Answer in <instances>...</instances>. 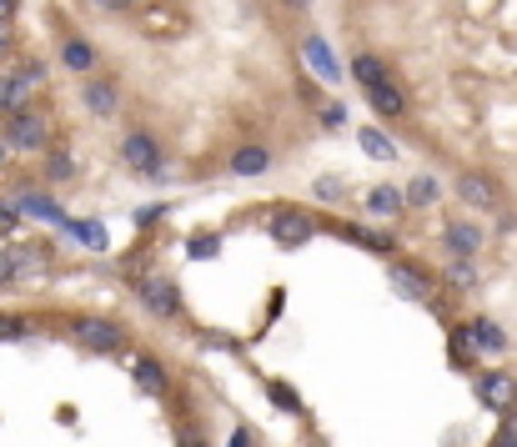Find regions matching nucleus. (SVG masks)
<instances>
[{
    "instance_id": "1",
    "label": "nucleus",
    "mask_w": 517,
    "mask_h": 447,
    "mask_svg": "<svg viewBox=\"0 0 517 447\" xmlns=\"http://www.w3.org/2000/svg\"><path fill=\"white\" fill-rule=\"evenodd\" d=\"M45 136H51V116H45V111H21V116H11V126H5V141H11L15 151H35V146H45Z\"/></svg>"
},
{
    "instance_id": "2",
    "label": "nucleus",
    "mask_w": 517,
    "mask_h": 447,
    "mask_svg": "<svg viewBox=\"0 0 517 447\" xmlns=\"http://www.w3.org/2000/svg\"><path fill=\"white\" fill-rule=\"evenodd\" d=\"M41 76H45L41 66H25V71H15V76H5V81H0V111H11V116L31 111L25 101H31V91L41 86Z\"/></svg>"
},
{
    "instance_id": "3",
    "label": "nucleus",
    "mask_w": 517,
    "mask_h": 447,
    "mask_svg": "<svg viewBox=\"0 0 517 447\" xmlns=\"http://www.w3.org/2000/svg\"><path fill=\"white\" fill-rule=\"evenodd\" d=\"M477 403L493 407V413H512L517 407V377H507V372H483V377H477Z\"/></svg>"
},
{
    "instance_id": "4",
    "label": "nucleus",
    "mask_w": 517,
    "mask_h": 447,
    "mask_svg": "<svg viewBox=\"0 0 517 447\" xmlns=\"http://www.w3.org/2000/svg\"><path fill=\"white\" fill-rule=\"evenodd\" d=\"M76 337L86 342L91 352H116L126 332H121L116 322H111V316H81V322H76Z\"/></svg>"
},
{
    "instance_id": "5",
    "label": "nucleus",
    "mask_w": 517,
    "mask_h": 447,
    "mask_svg": "<svg viewBox=\"0 0 517 447\" xmlns=\"http://www.w3.org/2000/svg\"><path fill=\"white\" fill-rule=\"evenodd\" d=\"M271 237H277L281 247H302V241L317 237V221L307 217V211H277V217H271Z\"/></svg>"
},
{
    "instance_id": "6",
    "label": "nucleus",
    "mask_w": 517,
    "mask_h": 447,
    "mask_svg": "<svg viewBox=\"0 0 517 447\" xmlns=\"http://www.w3.org/2000/svg\"><path fill=\"white\" fill-rule=\"evenodd\" d=\"M121 156H126L136 171H146V176H161V151H156V141L146 131H131L126 141H121Z\"/></svg>"
},
{
    "instance_id": "7",
    "label": "nucleus",
    "mask_w": 517,
    "mask_h": 447,
    "mask_svg": "<svg viewBox=\"0 0 517 447\" xmlns=\"http://www.w3.org/2000/svg\"><path fill=\"white\" fill-rule=\"evenodd\" d=\"M457 197H463L473 211H493L497 207V186H493V176L467 171V176H457Z\"/></svg>"
},
{
    "instance_id": "8",
    "label": "nucleus",
    "mask_w": 517,
    "mask_h": 447,
    "mask_svg": "<svg viewBox=\"0 0 517 447\" xmlns=\"http://www.w3.org/2000/svg\"><path fill=\"white\" fill-rule=\"evenodd\" d=\"M141 302L151 306L156 316H176V312H181V292H176L166 277H146V282H141Z\"/></svg>"
},
{
    "instance_id": "9",
    "label": "nucleus",
    "mask_w": 517,
    "mask_h": 447,
    "mask_svg": "<svg viewBox=\"0 0 517 447\" xmlns=\"http://www.w3.org/2000/svg\"><path fill=\"white\" fill-rule=\"evenodd\" d=\"M141 31L156 35V41H166V35H181V31H186V11H176V5H146V15H141Z\"/></svg>"
},
{
    "instance_id": "10",
    "label": "nucleus",
    "mask_w": 517,
    "mask_h": 447,
    "mask_svg": "<svg viewBox=\"0 0 517 447\" xmlns=\"http://www.w3.org/2000/svg\"><path fill=\"white\" fill-rule=\"evenodd\" d=\"M302 55H307V66H312L317 76L327 81V86H337V81H342V66H337L332 45H327L322 35H307V41H302Z\"/></svg>"
},
{
    "instance_id": "11",
    "label": "nucleus",
    "mask_w": 517,
    "mask_h": 447,
    "mask_svg": "<svg viewBox=\"0 0 517 447\" xmlns=\"http://www.w3.org/2000/svg\"><path fill=\"white\" fill-rule=\"evenodd\" d=\"M387 282H392V292H397V296H412V302H432V282H427L422 272H412V267H392Z\"/></svg>"
},
{
    "instance_id": "12",
    "label": "nucleus",
    "mask_w": 517,
    "mask_h": 447,
    "mask_svg": "<svg viewBox=\"0 0 517 447\" xmlns=\"http://www.w3.org/2000/svg\"><path fill=\"white\" fill-rule=\"evenodd\" d=\"M366 106L382 111V116H407V96H402L397 81H382V86L366 91Z\"/></svg>"
},
{
    "instance_id": "13",
    "label": "nucleus",
    "mask_w": 517,
    "mask_h": 447,
    "mask_svg": "<svg viewBox=\"0 0 517 447\" xmlns=\"http://www.w3.org/2000/svg\"><path fill=\"white\" fill-rule=\"evenodd\" d=\"M116 96L121 91L111 86V81H86V91H81V101H86L91 116H111V111H116Z\"/></svg>"
},
{
    "instance_id": "14",
    "label": "nucleus",
    "mask_w": 517,
    "mask_h": 447,
    "mask_svg": "<svg viewBox=\"0 0 517 447\" xmlns=\"http://www.w3.org/2000/svg\"><path fill=\"white\" fill-rule=\"evenodd\" d=\"M352 76L362 81V91H372V86H382V81H392L387 76V61H382V55H372V51H362L352 61Z\"/></svg>"
},
{
    "instance_id": "15",
    "label": "nucleus",
    "mask_w": 517,
    "mask_h": 447,
    "mask_svg": "<svg viewBox=\"0 0 517 447\" xmlns=\"http://www.w3.org/2000/svg\"><path fill=\"white\" fill-rule=\"evenodd\" d=\"M61 61H65L71 71H81V76H91L101 55H96V45H91V41H65V45H61Z\"/></svg>"
},
{
    "instance_id": "16",
    "label": "nucleus",
    "mask_w": 517,
    "mask_h": 447,
    "mask_svg": "<svg viewBox=\"0 0 517 447\" xmlns=\"http://www.w3.org/2000/svg\"><path fill=\"white\" fill-rule=\"evenodd\" d=\"M131 372H136L141 377V387H146V393H166V372H161V362L156 357H141V352H131Z\"/></svg>"
},
{
    "instance_id": "17",
    "label": "nucleus",
    "mask_w": 517,
    "mask_h": 447,
    "mask_svg": "<svg viewBox=\"0 0 517 447\" xmlns=\"http://www.w3.org/2000/svg\"><path fill=\"white\" fill-rule=\"evenodd\" d=\"M267 166H271L267 146H241V151L231 156V176H261Z\"/></svg>"
},
{
    "instance_id": "18",
    "label": "nucleus",
    "mask_w": 517,
    "mask_h": 447,
    "mask_svg": "<svg viewBox=\"0 0 517 447\" xmlns=\"http://www.w3.org/2000/svg\"><path fill=\"white\" fill-rule=\"evenodd\" d=\"M467 332H473L477 352H502V347H507V332L497 327V322H487V316H477V322H467Z\"/></svg>"
},
{
    "instance_id": "19",
    "label": "nucleus",
    "mask_w": 517,
    "mask_h": 447,
    "mask_svg": "<svg viewBox=\"0 0 517 447\" xmlns=\"http://www.w3.org/2000/svg\"><path fill=\"white\" fill-rule=\"evenodd\" d=\"M447 247H453V257H473L477 247H483V231L477 227H467V221H457V227H447Z\"/></svg>"
},
{
    "instance_id": "20",
    "label": "nucleus",
    "mask_w": 517,
    "mask_h": 447,
    "mask_svg": "<svg viewBox=\"0 0 517 447\" xmlns=\"http://www.w3.org/2000/svg\"><path fill=\"white\" fill-rule=\"evenodd\" d=\"M356 141H362V151H366V156H377V161H397V146H392L387 136L377 131V126H366V131L356 136Z\"/></svg>"
},
{
    "instance_id": "21",
    "label": "nucleus",
    "mask_w": 517,
    "mask_h": 447,
    "mask_svg": "<svg viewBox=\"0 0 517 447\" xmlns=\"http://www.w3.org/2000/svg\"><path fill=\"white\" fill-rule=\"evenodd\" d=\"M15 207L31 211V217H41V221H61V207H55V201H45V197H35V191H21V197H15Z\"/></svg>"
},
{
    "instance_id": "22",
    "label": "nucleus",
    "mask_w": 517,
    "mask_h": 447,
    "mask_svg": "<svg viewBox=\"0 0 517 447\" xmlns=\"http://www.w3.org/2000/svg\"><path fill=\"white\" fill-rule=\"evenodd\" d=\"M366 207L377 211V217H392V211H402V197L387 191V186H377V191H366Z\"/></svg>"
},
{
    "instance_id": "23",
    "label": "nucleus",
    "mask_w": 517,
    "mask_h": 447,
    "mask_svg": "<svg viewBox=\"0 0 517 447\" xmlns=\"http://www.w3.org/2000/svg\"><path fill=\"white\" fill-rule=\"evenodd\" d=\"M447 282H453V287H463V292H473V287H477V272H473V262H463V257H453V262H447Z\"/></svg>"
},
{
    "instance_id": "24",
    "label": "nucleus",
    "mask_w": 517,
    "mask_h": 447,
    "mask_svg": "<svg viewBox=\"0 0 517 447\" xmlns=\"http://www.w3.org/2000/svg\"><path fill=\"white\" fill-rule=\"evenodd\" d=\"M447 347H453V362H463V367H467V362L477 357V342H473V332H467V327H457Z\"/></svg>"
},
{
    "instance_id": "25",
    "label": "nucleus",
    "mask_w": 517,
    "mask_h": 447,
    "mask_svg": "<svg viewBox=\"0 0 517 447\" xmlns=\"http://www.w3.org/2000/svg\"><path fill=\"white\" fill-rule=\"evenodd\" d=\"M432 197H437V181H432V176H417V181L407 186V201H412V207H427Z\"/></svg>"
},
{
    "instance_id": "26",
    "label": "nucleus",
    "mask_w": 517,
    "mask_h": 447,
    "mask_svg": "<svg viewBox=\"0 0 517 447\" xmlns=\"http://www.w3.org/2000/svg\"><path fill=\"white\" fill-rule=\"evenodd\" d=\"M346 237L356 241V247H372V251H392V237H382V231H346Z\"/></svg>"
},
{
    "instance_id": "27",
    "label": "nucleus",
    "mask_w": 517,
    "mask_h": 447,
    "mask_svg": "<svg viewBox=\"0 0 517 447\" xmlns=\"http://www.w3.org/2000/svg\"><path fill=\"white\" fill-rule=\"evenodd\" d=\"M76 237L86 241V247H106V227H101V221H81Z\"/></svg>"
},
{
    "instance_id": "28",
    "label": "nucleus",
    "mask_w": 517,
    "mask_h": 447,
    "mask_svg": "<svg viewBox=\"0 0 517 447\" xmlns=\"http://www.w3.org/2000/svg\"><path fill=\"white\" fill-rule=\"evenodd\" d=\"M15 227H21V207H15V201H0V237H11Z\"/></svg>"
},
{
    "instance_id": "29",
    "label": "nucleus",
    "mask_w": 517,
    "mask_h": 447,
    "mask_svg": "<svg viewBox=\"0 0 517 447\" xmlns=\"http://www.w3.org/2000/svg\"><path fill=\"white\" fill-rule=\"evenodd\" d=\"M216 251H221V241H216V237H191V257H196V262H211Z\"/></svg>"
},
{
    "instance_id": "30",
    "label": "nucleus",
    "mask_w": 517,
    "mask_h": 447,
    "mask_svg": "<svg viewBox=\"0 0 517 447\" xmlns=\"http://www.w3.org/2000/svg\"><path fill=\"white\" fill-rule=\"evenodd\" d=\"M176 447H206V437H201V427H191V423H181V427H176Z\"/></svg>"
},
{
    "instance_id": "31",
    "label": "nucleus",
    "mask_w": 517,
    "mask_h": 447,
    "mask_svg": "<svg viewBox=\"0 0 517 447\" xmlns=\"http://www.w3.org/2000/svg\"><path fill=\"white\" fill-rule=\"evenodd\" d=\"M271 403L287 407V413H297V407H302V403H297V393H291V387H281V382H271Z\"/></svg>"
},
{
    "instance_id": "32",
    "label": "nucleus",
    "mask_w": 517,
    "mask_h": 447,
    "mask_svg": "<svg viewBox=\"0 0 517 447\" xmlns=\"http://www.w3.org/2000/svg\"><path fill=\"white\" fill-rule=\"evenodd\" d=\"M45 176L65 181V176H71V156H65V151H51V171H45Z\"/></svg>"
},
{
    "instance_id": "33",
    "label": "nucleus",
    "mask_w": 517,
    "mask_h": 447,
    "mask_svg": "<svg viewBox=\"0 0 517 447\" xmlns=\"http://www.w3.org/2000/svg\"><path fill=\"white\" fill-rule=\"evenodd\" d=\"M317 197H322V201H337V197H342V181H337V176H322V181H317Z\"/></svg>"
},
{
    "instance_id": "34",
    "label": "nucleus",
    "mask_w": 517,
    "mask_h": 447,
    "mask_svg": "<svg viewBox=\"0 0 517 447\" xmlns=\"http://www.w3.org/2000/svg\"><path fill=\"white\" fill-rule=\"evenodd\" d=\"M15 272H21V257H15V251H0V282H11Z\"/></svg>"
},
{
    "instance_id": "35",
    "label": "nucleus",
    "mask_w": 517,
    "mask_h": 447,
    "mask_svg": "<svg viewBox=\"0 0 517 447\" xmlns=\"http://www.w3.org/2000/svg\"><path fill=\"white\" fill-rule=\"evenodd\" d=\"M101 11H141V5H151V0H96Z\"/></svg>"
},
{
    "instance_id": "36",
    "label": "nucleus",
    "mask_w": 517,
    "mask_h": 447,
    "mask_svg": "<svg viewBox=\"0 0 517 447\" xmlns=\"http://www.w3.org/2000/svg\"><path fill=\"white\" fill-rule=\"evenodd\" d=\"M21 332H25L21 316H0V337H21Z\"/></svg>"
},
{
    "instance_id": "37",
    "label": "nucleus",
    "mask_w": 517,
    "mask_h": 447,
    "mask_svg": "<svg viewBox=\"0 0 517 447\" xmlns=\"http://www.w3.org/2000/svg\"><path fill=\"white\" fill-rule=\"evenodd\" d=\"M156 217H166V211H161V207H141V211H136V227H151Z\"/></svg>"
},
{
    "instance_id": "38",
    "label": "nucleus",
    "mask_w": 517,
    "mask_h": 447,
    "mask_svg": "<svg viewBox=\"0 0 517 447\" xmlns=\"http://www.w3.org/2000/svg\"><path fill=\"white\" fill-rule=\"evenodd\" d=\"M342 116H346L342 106H327V111H322V121H327V126H342Z\"/></svg>"
},
{
    "instance_id": "39",
    "label": "nucleus",
    "mask_w": 517,
    "mask_h": 447,
    "mask_svg": "<svg viewBox=\"0 0 517 447\" xmlns=\"http://www.w3.org/2000/svg\"><path fill=\"white\" fill-rule=\"evenodd\" d=\"M11 15H15V0H0V25H11Z\"/></svg>"
},
{
    "instance_id": "40",
    "label": "nucleus",
    "mask_w": 517,
    "mask_h": 447,
    "mask_svg": "<svg viewBox=\"0 0 517 447\" xmlns=\"http://www.w3.org/2000/svg\"><path fill=\"white\" fill-rule=\"evenodd\" d=\"M11 51V25H0V55Z\"/></svg>"
},
{
    "instance_id": "41",
    "label": "nucleus",
    "mask_w": 517,
    "mask_h": 447,
    "mask_svg": "<svg viewBox=\"0 0 517 447\" xmlns=\"http://www.w3.org/2000/svg\"><path fill=\"white\" fill-rule=\"evenodd\" d=\"M502 437H512V442H517V413H512V417H507V427H502Z\"/></svg>"
},
{
    "instance_id": "42",
    "label": "nucleus",
    "mask_w": 517,
    "mask_h": 447,
    "mask_svg": "<svg viewBox=\"0 0 517 447\" xmlns=\"http://www.w3.org/2000/svg\"><path fill=\"white\" fill-rule=\"evenodd\" d=\"M231 447H247V432H237V437H231Z\"/></svg>"
},
{
    "instance_id": "43",
    "label": "nucleus",
    "mask_w": 517,
    "mask_h": 447,
    "mask_svg": "<svg viewBox=\"0 0 517 447\" xmlns=\"http://www.w3.org/2000/svg\"><path fill=\"white\" fill-rule=\"evenodd\" d=\"M493 447H517V442H512V437H497V442H493Z\"/></svg>"
},
{
    "instance_id": "44",
    "label": "nucleus",
    "mask_w": 517,
    "mask_h": 447,
    "mask_svg": "<svg viewBox=\"0 0 517 447\" xmlns=\"http://www.w3.org/2000/svg\"><path fill=\"white\" fill-rule=\"evenodd\" d=\"M0 166H5V136H0Z\"/></svg>"
},
{
    "instance_id": "45",
    "label": "nucleus",
    "mask_w": 517,
    "mask_h": 447,
    "mask_svg": "<svg viewBox=\"0 0 517 447\" xmlns=\"http://www.w3.org/2000/svg\"><path fill=\"white\" fill-rule=\"evenodd\" d=\"M291 5H312V0H291Z\"/></svg>"
},
{
    "instance_id": "46",
    "label": "nucleus",
    "mask_w": 517,
    "mask_h": 447,
    "mask_svg": "<svg viewBox=\"0 0 517 447\" xmlns=\"http://www.w3.org/2000/svg\"><path fill=\"white\" fill-rule=\"evenodd\" d=\"M312 447H322V442H312Z\"/></svg>"
}]
</instances>
